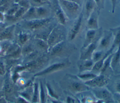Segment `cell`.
I'll return each mask as SVG.
<instances>
[{
    "mask_svg": "<svg viewBox=\"0 0 120 103\" xmlns=\"http://www.w3.org/2000/svg\"><path fill=\"white\" fill-rule=\"evenodd\" d=\"M109 79L103 74L97 75L91 80L84 82V83L91 88L103 87L108 82Z\"/></svg>",
    "mask_w": 120,
    "mask_h": 103,
    "instance_id": "cell-8",
    "label": "cell"
},
{
    "mask_svg": "<svg viewBox=\"0 0 120 103\" xmlns=\"http://www.w3.org/2000/svg\"><path fill=\"white\" fill-rule=\"evenodd\" d=\"M83 14L80 13L79 15L74 20V21L71 26L68 34V41L73 40L80 33L82 23Z\"/></svg>",
    "mask_w": 120,
    "mask_h": 103,
    "instance_id": "cell-7",
    "label": "cell"
},
{
    "mask_svg": "<svg viewBox=\"0 0 120 103\" xmlns=\"http://www.w3.org/2000/svg\"><path fill=\"white\" fill-rule=\"evenodd\" d=\"M3 76H0V90H2L3 88L4 83V78L3 77Z\"/></svg>",
    "mask_w": 120,
    "mask_h": 103,
    "instance_id": "cell-35",
    "label": "cell"
},
{
    "mask_svg": "<svg viewBox=\"0 0 120 103\" xmlns=\"http://www.w3.org/2000/svg\"><path fill=\"white\" fill-rule=\"evenodd\" d=\"M97 8L99 11L104 8V0H94Z\"/></svg>",
    "mask_w": 120,
    "mask_h": 103,
    "instance_id": "cell-30",
    "label": "cell"
},
{
    "mask_svg": "<svg viewBox=\"0 0 120 103\" xmlns=\"http://www.w3.org/2000/svg\"><path fill=\"white\" fill-rule=\"evenodd\" d=\"M113 99L115 101L117 102L118 103H120V93L119 92H115L112 95Z\"/></svg>",
    "mask_w": 120,
    "mask_h": 103,
    "instance_id": "cell-32",
    "label": "cell"
},
{
    "mask_svg": "<svg viewBox=\"0 0 120 103\" xmlns=\"http://www.w3.org/2000/svg\"><path fill=\"white\" fill-rule=\"evenodd\" d=\"M70 65V63L68 61L59 62L52 64L43 70L37 73L35 76H42L50 74L58 71L61 70L68 68Z\"/></svg>",
    "mask_w": 120,
    "mask_h": 103,
    "instance_id": "cell-5",
    "label": "cell"
},
{
    "mask_svg": "<svg viewBox=\"0 0 120 103\" xmlns=\"http://www.w3.org/2000/svg\"><path fill=\"white\" fill-rule=\"evenodd\" d=\"M104 52L102 50H98L94 51L91 56V60L94 62H95L103 57L105 54H103Z\"/></svg>",
    "mask_w": 120,
    "mask_h": 103,
    "instance_id": "cell-25",
    "label": "cell"
},
{
    "mask_svg": "<svg viewBox=\"0 0 120 103\" xmlns=\"http://www.w3.org/2000/svg\"><path fill=\"white\" fill-rule=\"evenodd\" d=\"M59 4L68 19L75 20L80 14V5L66 0H58Z\"/></svg>",
    "mask_w": 120,
    "mask_h": 103,
    "instance_id": "cell-2",
    "label": "cell"
},
{
    "mask_svg": "<svg viewBox=\"0 0 120 103\" xmlns=\"http://www.w3.org/2000/svg\"><path fill=\"white\" fill-rule=\"evenodd\" d=\"M110 0L112 4V13L114 14L115 12L117 0Z\"/></svg>",
    "mask_w": 120,
    "mask_h": 103,
    "instance_id": "cell-33",
    "label": "cell"
},
{
    "mask_svg": "<svg viewBox=\"0 0 120 103\" xmlns=\"http://www.w3.org/2000/svg\"><path fill=\"white\" fill-rule=\"evenodd\" d=\"M53 8L55 17L59 23V24L64 26L66 24L68 19L60 7L58 0H56L54 4Z\"/></svg>",
    "mask_w": 120,
    "mask_h": 103,
    "instance_id": "cell-10",
    "label": "cell"
},
{
    "mask_svg": "<svg viewBox=\"0 0 120 103\" xmlns=\"http://www.w3.org/2000/svg\"><path fill=\"white\" fill-rule=\"evenodd\" d=\"M98 29H88L82 47H86L90 43L94 42L97 37V30Z\"/></svg>",
    "mask_w": 120,
    "mask_h": 103,
    "instance_id": "cell-17",
    "label": "cell"
},
{
    "mask_svg": "<svg viewBox=\"0 0 120 103\" xmlns=\"http://www.w3.org/2000/svg\"><path fill=\"white\" fill-rule=\"evenodd\" d=\"M97 76V75L95 73L89 72V73H80V74L77 75L76 76L78 79H79L81 81L86 82L92 79Z\"/></svg>",
    "mask_w": 120,
    "mask_h": 103,
    "instance_id": "cell-22",
    "label": "cell"
},
{
    "mask_svg": "<svg viewBox=\"0 0 120 103\" xmlns=\"http://www.w3.org/2000/svg\"><path fill=\"white\" fill-rule=\"evenodd\" d=\"M99 10L96 8L87 18V27L88 29H98V26Z\"/></svg>",
    "mask_w": 120,
    "mask_h": 103,
    "instance_id": "cell-9",
    "label": "cell"
},
{
    "mask_svg": "<svg viewBox=\"0 0 120 103\" xmlns=\"http://www.w3.org/2000/svg\"><path fill=\"white\" fill-rule=\"evenodd\" d=\"M3 89L6 98L9 96H12L13 95L15 88L12 80H11L10 77H7L6 80L4 81Z\"/></svg>",
    "mask_w": 120,
    "mask_h": 103,
    "instance_id": "cell-16",
    "label": "cell"
},
{
    "mask_svg": "<svg viewBox=\"0 0 120 103\" xmlns=\"http://www.w3.org/2000/svg\"><path fill=\"white\" fill-rule=\"evenodd\" d=\"M120 30V26L118 27H117L116 28H111L110 29V30L111 31H117V30Z\"/></svg>",
    "mask_w": 120,
    "mask_h": 103,
    "instance_id": "cell-39",
    "label": "cell"
},
{
    "mask_svg": "<svg viewBox=\"0 0 120 103\" xmlns=\"http://www.w3.org/2000/svg\"><path fill=\"white\" fill-rule=\"evenodd\" d=\"M71 76V79H68L66 81V88L71 92L74 93H82L89 90L90 87L86 85L84 82L83 83L79 79L73 78V76Z\"/></svg>",
    "mask_w": 120,
    "mask_h": 103,
    "instance_id": "cell-4",
    "label": "cell"
},
{
    "mask_svg": "<svg viewBox=\"0 0 120 103\" xmlns=\"http://www.w3.org/2000/svg\"><path fill=\"white\" fill-rule=\"evenodd\" d=\"M46 87L47 89L48 94L49 95V96L51 97L52 98L54 99L55 100H57L59 99V96L54 91L53 89L52 88L51 85L49 83H47L46 85Z\"/></svg>",
    "mask_w": 120,
    "mask_h": 103,
    "instance_id": "cell-26",
    "label": "cell"
},
{
    "mask_svg": "<svg viewBox=\"0 0 120 103\" xmlns=\"http://www.w3.org/2000/svg\"><path fill=\"white\" fill-rule=\"evenodd\" d=\"M120 60V43L118 46V48L115 53L113 54L112 57L110 67L112 70L114 69L117 68L119 62Z\"/></svg>",
    "mask_w": 120,
    "mask_h": 103,
    "instance_id": "cell-19",
    "label": "cell"
},
{
    "mask_svg": "<svg viewBox=\"0 0 120 103\" xmlns=\"http://www.w3.org/2000/svg\"><path fill=\"white\" fill-rule=\"evenodd\" d=\"M94 62L91 59L80 60L78 63V67L80 73L91 70Z\"/></svg>",
    "mask_w": 120,
    "mask_h": 103,
    "instance_id": "cell-14",
    "label": "cell"
},
{
    "mask_svg": "<svg viewBox=\"0 0 120 103\" xmlns=\"http://www.w3.org/2000/svg\"><path fill=\"white\" fill-rule=\"evenodd\" d=\"M66 102L68 103H76V101L74 98L70 96H68L67 97Z\"/></svg>",
    "mask_w": 120,
    "mask_h": 103,
    "instance_id": "cell-34",
    "label": "cell"
},
{
    "mask_svg": "<svg viewBox=\"0 0 120 103\" xmlns=\"http://www.w3.org/2000/svg\"><path fill=\"white\" fill-rule=\"evenodd\" d=\"M40 102L44 103L45 102V93L44 92L43 86L41 82L40 83Z\"/></svg>",
    "mask_w": 120,
    "mask_h": 103,
    "instance_id": "cell-29",
    "label": "cell"
},
{
    "mask_svg": "<svg viewBox=\"0 0 120 103\" xmlns=\"http://www.w3.org/2000/svg\"><path fill=\"white\" fill-rule=\"evenodd\" d=\"M62 26V25L60 24L59 26L56 25L49 34L46 41L49 46V50L57 43L64 41L65 33L64 30Z\"/></svg>",
    "mask_w": 120,
    "mask_h": 103,
    "instance_id": "cell-3",
    "label": "cell"
},
{
    "mask_svg": "<svg viewBox=\"0 0 120 103\" xmlns=\"http://www.w3.org/2000/svg\"><path fill=\"white\" fill-rule=\"evenodd\" d=\"M32 42L33 43L36 50L39 52H47L49 51V46L46 41L39 38L32 37L31 38Z\"/></svg>",
    "mask_w": 120,
    "mask_h": 103,
    "instance_id": "cell-12",
    "label": "cell"
},
{
    "mask_svg": "<svg viewBox=\"0 0 120 103\" xmlns=\"http://www.w3.org/2000/svg\"><path fill=\"white\" fill-rule=\"evenodd\" d=\"M118 32L115 36L112 45L111 47L106 52V53H105V54L107 55H108L112 53V52L114 48L119 45V44L120 43V30H117Z\"/></svg>",
    "mask_w": 120,
    "mask_h": 103,
    "instance_id": "cell-21",
    "label": "cell"
},
{
    "mask_svg": "<svg viewBox=\"0 0 120 103\" xmlns=\"http://www.w3.org/2000/svg\"><path fill=\"white\" fill-rule=\"evenodd\" d=\"M92 91L98 99L102 100L106 103H114L115 102L112 94L105 88L103 87L92 88Z\"/></svg>",
    "mask_w": 120,
    "mask_h": 103,
    "instance_id": "cell-6",
    "label": "cell"
},
{
    "mask_svg": "<svg viewBox=\"0 0 120 103\" xmlns=\"http://www.w3.org/2000/svg\"><path fill=\"white\" fill-rule=\"evenodd\" d=\"M43 2H44L45 3V4H48L49 3V2H50V0H41Z\"/></svg>",
    "mask_w": 120,
    "mask_h": 103,
    "instance_id": "cell-40",
    "label": "cell"
},
{
    "mask_svg": "<svg viewBox=\"0 0 120 103\" xmlns=\"http://www.w3.org/2000/svg\"><path fill=\"white\" fill-rule=\"evenodd\" d=\"M85 14L88 18L90 14L96 8V6L94 0H85Z\"/></svg>",
    "mask_w": 120,
    "mask_h": 103,
    "instance_id": "cell-20",
    "label": "cell"
},
{
    "mask_svg": "<svg viewBox=\"0 0 120 103\" xmlns=\"http://www.w3.org/2000/svg\"><path fill=\"white\" fill-rule=\"evenodd\" d=\"M115 89L116 92L120 93V79H119L116 83Z\"/></svg>",
    "mask_w": 120,
    "mask_h": 103,
    "instance_id": "cell-36",
    "label": "cell"
},
{
    "mask_svg": "<svg viewBox=\"0 0 120 103\" xmlns=\"http://www.w3.org/2000/svg\"><path fill=\"white\" fill-rule=\"evenodd\" d=\"M5 72H6L5 64L3 61H0V76L4 75Z\"/></svg>",
    "mask_w": 120,
    "mask_h": 103,
    "instance_id": "cell-31",
    "label": "cell"
},
{
    "mask_svg": "<svg viewBox=\"0 0 120 103\" xmlns=\"http://www.w3.org/2000/svg\"><path fill=\"white\" fill-rule=\"evenodd\" d=\"M64 46L65 42L64 41H62L52 47L49 50L48 52H49L51 55H57L61 54V53L63 51Z\"/></svg>",
    "mask_w": 120,
    "mask_h": 103,
    "instance_id": "cell-18",
    "label": "cell"
},
{
    "mask_svg": "<svg viewBox=\"0 0 120 103\" xmlns=\"http://www.w3.org/2000/svg\"><path fill=\"white\" fill-rule=\"evenodd\" d=\"M31 7H38L40 6L47 4L43 2L41 0H28Z\"/></svg>",
    "mask_w": 120,
    "mask_h": 103,
    "instance_id": "cell-28",
    "label": "cell"
},
{
    "mask_svg": "<svg viewBox=\"0 0 120 103\" xmlns=\"http://www.w3.org/2000/svg\"><path fill=\"white\" fill-rule=\"evenodd\" d=\"M97 46L95 42H92L85 47H82L80 50V60L91 59L93 52L96 49Z\"/></svg>",
    "mask_w": 120,
    "mask_h": 103,
    "instance_id": "cell-11",
    "label": "cell"
},
{
    "mask_svg": "<svg viewBox=\"0 0 120 103\" xmlns=\"http://www.w3.org/2000/svg\"><path fill=\"white\" fill-rule=\"evenodd\" d=\"M5 96L4 91H2V90H0V98L3 97Z\"/></svg>",
    "mask_w": 120,
    "mask_h": 103,
    "instance_id": "cell-38",
    "label": "cell"
},
{
    "mask_svg": "<svg viewBox=\"0 0 120 103\" xmlns=\"http://www.w3.org/2000/svg\"><path fill=\"white\" fill-rule=\"evenodd\" d=\"M66 0L75 2V3H77V4H78L80 5H81V0Z\"/></svg>",
    "mask_w": 120,
    "mask_h": 103,
    "instance_id": "cell-37",
    "label": "cell"
},
{
    "mask_svg": "<svg viewBox=\"0 0 120 103\" xmlns=\"http://www.w3.org/2000/svg\"><path fill=\"white\" fill-rule=\"evenodd\" d=\"M38 84L37 83H35L34 85V91L32 99V102H37L38 100Z\"/></svg>",
    "mask_w": 120,
    "mask_h": 103,
    "instance_id": "cell-27",
    "label": "cell"
},
{
    "mask_svg": "<svg viewBox=\"0 0 120 103\" xmlns=\"http://www.w3.org/2000/svg\"><path fill=\"white\" fill-rule=\"evenodd\" d=\"M112 55L113 54L112 53L110 54L105 59L100 74H103L109 67H110V63H111L112 57Z\"/></svg>",
    "mask_w": 120,
    "mask_h": 103,
    "instance_id": "cell-24",
    "label": "cell"
},
{
    "mask_svg": "<svg viewBox=\"0 0 120 103\" xmlns=\"http://www.w3.org/2000/svg\"><path fill=\"white\" fill-rule=\"evenodd\" d=\"M112 33L111 31H105L103 36L101 38L99 46L101 49L107 48L110 45L112 39Z\"/></svg>",
    "mask_w": 120,
    "mask_h": 103,
    "instance_id": "cell-15",
    "label": "cell"
},
{
    "mask_svg": "<svg viewBox=\"0 0 120 103\" xmlns=\"http://www.w3.org/2000/svg\"><path fill=\"white\" fill-rule=\"evenodd\" d=\"M52 18L48 17L44 19H35L29 20H21L15 25L19 28L27 31L32 34L43 28L52 22Z\"/></svg>",
    "mask_w": 120,
    "mask_h": 103,
    "instance_id": "cell-1",
    "label": "cell"
},
{
    "mask_svg": "<svg viewBox=\"0 0 120 103\" xmlns=\"http://www.w3.org/2000/svg\"><path fill=\"white\" fill-rule=\"evenodd\" d=\"M45 5L35 7L36 19H44L49 17L50 9Z\"/></svg>",
    "mask_w": 120,
    "mask_h": 103,
    "instance_id": "cell-13",
    "label": "cell"
},
{
    "mask_svg": "<svg viewBox=\"0 0 120 103\" xmlns=\"http://www.w3.org/2000/svg\"><path fill=\"white\" fill-rule=\"evenodd\" d=\"M107 56L108 55L105 54V55L103 56L102 58H101L99 61L94 62V65L91 69V70L94 71H96V72H98V71L100 72L104 63V60Z\"/></svg>",
    "mask_w": 120,
    "mask_h": 103,
    "instance_id": "cell-23",
    "label": "cell"
}]
</instances>
